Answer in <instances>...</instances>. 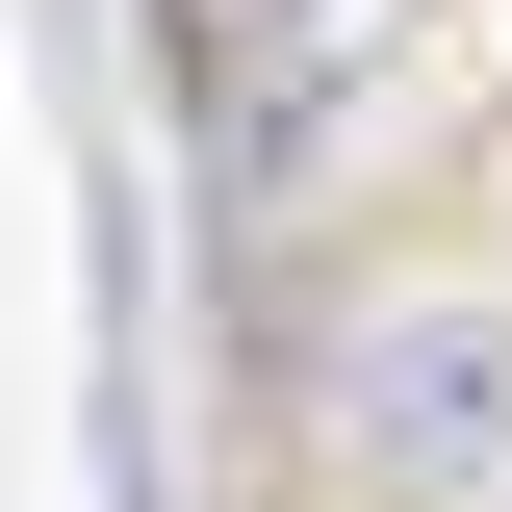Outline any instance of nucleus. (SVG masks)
<instances>
[{
    "mask_svg": "<svg viewBox=\"0 0 512 512\" xmlns=\"http://www.w3.org/2000/svg\"><path fill=\"white\" fill-rule=\"evenodd\" d=\"M359 461H384V487H487V461H512V333L487 308H410L359 359Z\"/></svg>",
    "mask_w": 512,
    "mask_h": 512,
    "instance_id": "1",
    "label": "nucleus"
}]
</instances>
